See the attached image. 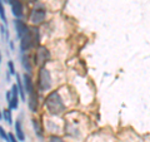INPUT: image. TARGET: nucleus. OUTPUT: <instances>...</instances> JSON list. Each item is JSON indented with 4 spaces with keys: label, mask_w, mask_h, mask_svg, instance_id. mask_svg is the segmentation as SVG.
I'll list each match as a JSON object with an SVG mask.
<instances>
[{
    "label": "nucleus",
    "mask_w": 150,
    "mask_h": 142,
    "mask_svg": "<svg viewBox=\"0 0 150 142\" xmlns=\"http://www.w3.org/2000/svg\"><path fill=\"white\" fill-rule=\"evenodd\" d=\"M0 138H3L5 142H10V137H9V133L0 126Z\"/></svg>",
    "instance_id": "16"
},
{
    "label": "nucleus",
    "mask_w": 150,
    "mask_h": 142,
    "mask_svg": "<svg viewBox=\"0 0 150 142\" xmlns=\"http://www.w3.org/2000/svg\"><path fill=\"white\" fill-rule=\"evenodd\" d=\"M0 19L5 23V25H6V15H5V9H4V5H3V3H1V0H0Z\"/></svg>",
    "instance_id": "17"
},
{
    "label": "nucleus",
    "mask_w": 150,
    "mask_h": 142,
    "mask_svg": "<svg viewBox=\"0 0 150 142\" xmlns=\"http://www.w3.org/2000/svg\"><path fill=\"white\" fill-rule=\"evenodd\" d=\"M15 137L16 138L23 142V141H25V133H24V130H23V126H21V122L20 120H16L15 121Z\"/></svg>",
    "instance_id": "10"
},
{
    "label": "nucleus",
    "mask_w": 150,
    "mask_h": 142,
    "mask_svg": "<svg viewBox=\"0 0 150 142\" xmlns=\"http://www.w3.org/2000/svg\"><path fill=\"white\" fill-rule=\"evenodd\" d=\"M14 28H15L16 37H18L19 40H20L30 29V28L25 24V22H23L21 19H15V20H14Z\"/></svg>",
    "instance_id": "6"
},
{
    "label": "nucleus",
    "mask_w": 150,
    "mask_h": 142,
    "mask_svg": "<svg viewBox=\"0 0 150 142\" xmlns=\"http://www.w3.org/2000/svg\"><path fill=\"white\" fill-rule=\"evenodd\" d=\"M50 52L45 45H39L34 53V58H33V64L36 67H45V64L50 60Z\"/></svg>",
    "instance_id": "4"
},
{
    "label": "nucleus",
    "mask_w": 150,
    "mask_h": 142,
    "mask_svg": "<svg viewBox=\"0 0 150 142\" xmlns=\"http://www.w3.org/2000/svg\"><path fill=\"white\" fill-rule=\"evenodd\" d=\"M45 18H46V11L43 8H34L29 14V22L34 27L43 24Z\"/></svg>",
    "instance_id": "5"
},
{
    "label": "nucleus",
    "mask_w": 150,
    "mask_h": 142,
    "mask_svg": "<svg viewBox=\"0 0 150 142\" xmlns=\"http://www.w3.org/2000/svg\"><path fill=\"white\" fill-rule=\"evenodd\" d=\"M8 1H9V4H10V5H11V4H13V3H15L16 0H8Z\"/></svg>",
    "instance_id": "22"
},
{
    "label": "nucleus",
    "mask_w": 150,
    "mask_h": 142,
    "mask_svg": "<svg viewBox=\"0 0 150 142\" xmlns=\"http://www.w3.org/2000/svg\"><path fill=\"white\" fill-rule=\"evenodd\" d=\"M8 69H9V73L11 75H15L16 74V70H15V65H14L13 60H9L8 62Z\"/></svg>",
    "instance_id": "19"
},
{
    "label": "nucleus",
    "mask_w": 150,
    "mask_h": 142,
    "mask_svg": "<svg viewBox=\"0 0 150 142\" xmlns=\"http://www.w3.org/2000/svg\"><path fill=\"white\" fill-rule=\"evenodd\" d=\"M1 118H3V112L0 111V120H1Z\"/></svg>",
    "instance_id": "24"
},
{
    "label": "nucleus",
    "mask_w": 150,
    "mask_h": 142,
    "mask_svg": "<svg viewBox=\"0 0 150 142\" xmlns=\"http://www.w3.org/2000/svg\"><path fill=\"white\" fill-rule=\"evenodd\" d=\"M21 64H23V67H24V69L26 70V73H29L33 70V63L30 62V58H29V55H28V53H21Z\"/></svg>",
    "instance_id": "11"
},
{
    "label": "nucleus",
    "mask_w": 150,
    "mask_h": 142,
    "mask_svg": "<svg viewBox=\"0 0 150 142\" xmlns=\"http://www.w3.org/2000/svg\"><path fill=\"white\" fill-rule=\"evenodd\" d=\"M0 63H1V53H0Z\"/></svg>",
    "instance_id": "25"
},
{
    "label": "nucleus",
    "mask_w": 150,
    "mask_h": 142,
    "mask_svg": "<svg viewBox=\"0 0 150 142\" xmlns=\"http://www.w3.org/2000/svg\"><path fill=\"white\" fill-rule=\"evenodd\" d=\"M28 107L31 112H36L38 111V107H39V97H38V92L34 91L31 94L28 96Z\"/></svg>",
    "instance_id": "8"
},
{
    "label": "nucleus",
    "mask_w": 150,
    "mask_h": 142,
    "mask_svg": "<svg viewBox=\"0 0 150 142\" xmlns=\"http://www.w3.org/2000/svg\"><path fill=\"white\" fill-rule=\"evenodd\" d=\"M9 137H10V142H20L15 137V135H14V133H9Z\"/></svg>",
    "instance_id": "20"
},
{
    "label": "nucleus",
    "mask_w": 150,
    "mask_h": 142,
    "mask_svg": "<svg viewBox=\"0 0 150 142\" xmlns=\"http://www.w3.org/2000/svg\"><path fill=\"white\" fill-rule=\"evenodd\" d=\"M44 107L46 108V111L53 116L62 115V113L65 112V110H67L65 103L58 91H53L46 96L45 101H44Z\"/></svg>",
    "instance_id": "1"
},
{
    "label": "nucleus",
    "mask_w": 150,
    "mask_h": 142,
    "mask_svg": "<svg viewBox=\"0 0 150 142\" xmlns=\"http://www.w3.org/2000/svg\"><path fill=\"white\" fill-rule=\"evenodd\" d=\"M38 91L44 93L48 92L53 86V78L49 72V69H46L45 67H40L39 72H38Z\"/></svg>",
    "instance_id": "3"
},
{
    "label": "nucleus",
    "mask_w": 150,
    "mask_h": 142,
    "mask_svg": "<svg viewBox=\"0 0 150 142\" xmlns=\"http://www.w3.org/2000/svg\"><path fill=\"white\" fill-rule=\"evenodd\" d=\"M3 118L5 120V122H8V125L13 123V113L10 108H6V110L3 111Z\"/></svg>",
    "instance_id": "15"
},
{
    "label": "nucleus",
    "mask_w": 150,
    "mask_h": 142,
    "mask_svg": "<svg viewBox=\"0 0 150 142\" xmlns=\"http://www.w3.org/2000/svg\"><path fill=\"white\" fill-rule=\"evenodd\" d=\"M40 45V30L38 27H31L29 32L20 39V50L21 53H26L33 48H38Z\"/></svg>",
    "instance_id": "2"
},
{
    "label": "nucleus",
    "mask_w": 150,
    "mask_h": 142,
    "mask_svg": "<svg viewBox=\"0 0 150 142\" xmlns=\"http://www.w3.org/2000/svg\"><path fill=\"white\" fill-rule=\"evenodd\" d=\"M31 123H33V127H34V131H35L36 136L39 137V138H43V137H44V130H43V126H41L39 120H36V118H33Z\"/></svg>",
    "instance_id": "13"
},
{
    "label": "nucleus",
    "mask_w": 150,
    "mask_h": 142,
    "mask_svg": "<svg viewBox=\"0 0 150 142\" xmlns=\"http://www.w3.org/2000/svg\"><path fill=\"white\" fill-rule=\"evenodd\" d=\"M19 94H13L11 93V99L10 101H9V108H10V110L13 111V110H16V108L19 107Z\"/></svg>",
    "instance_id": "14"
},
{
    "label": "nucleus",
    "mask_w": 150,
    "mask_h": 142,
    "mask_svg": "<svg viewBox=\"0 0 150 142\" xmlns=\"http://www.w3.org/2000/svg\"><path fill=\"white\" fill-rule=\"evenodd\" d=\"M23 11H24V6H23V3L20 0H16L15 3L11 4V13L15 18L20 19L23 16Z\"/></svg>",
    "instance_id": "9"
},
{
    "label": "nucleus",
    "mask_w": 150,
    "mask_h": 142,
    "mask_svg": "<svg viewBox=\"0 0 150 142\" xmlns=\"http://www.w3.org/2000/svg\"><path fill=\"white\" fill-rule=\"evenodd\" d=\"M48 142H65V140L63 138V137H60V136L51 135L49 138H48Z\"/></svg>",
    "instance_id": "18"
},
{
    "label": "nucleus",
    "mask_w": 150,
    "mask_h": 142,
    "mask_svg": "<svg viewBox=\"0 0 150 142\" xmlns=\"http://www.w3.org/2000/svg\"><path fill=\"white\" fill-rule=\"evenodd\" d=\"M5 97H6V102L9 103V101L11 99V91H8V92L5 93Z\"/></svg>",
    "instance_id": "21"
},
{
    "label": "nucleus",
    "mask_w": 150,
    "mask_h": 142,
    "mask_svg": "<svg viewBox=\"0 0 150 142\" xmlns=\"http://www.w3.org/2000/svg\"><path fill=\"white\" fill-rule=\"evenodd\" d=\"M23 79V83H24V88H25V93L29 96L33 92L35 91V86H34V82H33V78L29 73H24V75L21 77Z\"/></svg>",
    "instance_id": "7"
},
{
    "label": "nucleus",
    "mask_w": 150,
    "mask_h": 142,
    "mask_svg": "<svg viewBox=\"0 0 150 142\" xmlns=\"http://www.w3.org/2000/svg\"><path fill=\"white\" fill-rule=\"evenodd\" d=\"M28 1H29V3H36L38 0H28Z\"/></svg>",
    "instance_id": "23"
},
{
    "label": "nucleus",
    "mask_w": 150,
    "mask_h": 142,
    "mask_svg": "<svg viewBox=\"0 0 150 142\" xmlns=\"http://www.w3.org/2000/svg\"><path fill=\"white\" fill-rule=\"evenodd\" d=\"M15 78H16V86H18V89H19V96H20L21 101L25 102V88H24V83H23V79L19 75L18 73L15 74Z\"/></svg>",
    "instance_id": "12"
}]
</instances>
